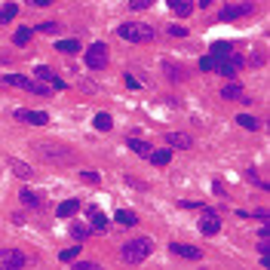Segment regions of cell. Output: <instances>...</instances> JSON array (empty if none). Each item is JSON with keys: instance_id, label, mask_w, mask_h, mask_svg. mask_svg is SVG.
<instances>
[{"instance_id": "cell-26", "label": "cell", "mask_w": 270, "mask_h": 270, "mask_svg": "<svg viewBox=\"0 0 270 270\" xmlns=\"http://www.w3.org/2000/svg\"><path fill=\"white\" fill-rule=\"evenodd\" d=\"M34 80H52V71L46 65H37L34 68Z\"/></svg>"}, {"instance_id": "cell-19", "label": "cell", "mask_w": 270, "mask_h": 270, "mask_svg": "<svg viewBox=\"0 0 270 270\" xmlns=\"http://www.w3.org/2000/svg\"><path fill=\"white\" fill-rule=\"evenodd\" d=\"M169 157H172L169 150H150V157H147V160H150L153 166H166V163H169Z\"/></svg>"}, {"instance_id": "cell-28", "label": "cell", "mask_w": 270, "mask_h": 270, "mask_svg": "<svg viewBox=\"0 0 270 270\" xmlns=\"http://www.w3.org/2000/svg\"><path fill=\"white\" fill-rule=\"evenodd\" d=\"M71 234H74V240H86V237H89V230H86L83 224H74V227H71Z\"/></svg>"}, {"instance_id": "cell-11", "label": "cell", "mask_w": 270, "mask_h": 270, "mask_svg": "<svg viewBox=\"0 0 270 270\" xmlns=\"http://www.w3.org/2000/svg\"><path fill=\"white\" fill-rule=\"evenodd\" d=\"M0 80H4V83H10V86H19V89H28V86H31V80H28V77H19V74H4Z\"/></svg>"}, {"instance_id": "cell-17", "label": "cell", "mask_w": 270, "mask_h": 270, "mask_svg": "<svg viewBox=\"0 0 270 270\" xmlns=\"http://www.w3.org/2000/svg\"><path fill=\"white\" fill-rule=\"evenodd\" d=\"M95 129H98V132H111V129H114L111 114H95Z\"/></svg>"}, {"instance_id": "cell-23", "label": "cell", "mask_w": 270, "mask_h": 270, "mask_svg": "<svg viewBox=\"0 0 270 270\" xmlns=\"http://www.w3.org/2000/svg\"><path fill=\"white\" fill-rule=\"evenodd\" d=\"M218 65H221L218 56H203V59H200V68H203V71H218Z\"/></svg>"}, {"instance_id": "cell-36", "label": "cell", "mask_w": 270, "mask_h": 270, "mask_svg": "<svg viewBox=\"0 0 270 270\" xmlns=\"http://www.w3.org/2000/svg\"><path fill=\"white\" fill-rule=\"evenodd\" d=\"M28 4H31V7H49L52 0H28Z\"/></svg>"}, {"instance_id": "cell-6", "label": "cell", "mask_w": 270, "mask_h": 270, "mask_svg": "<svg viewBox=\"0 0 270 270\" xmlns=\"http://www.w3.org/2000/svg\"><path fill=\"white\" fill-rule=\"evenodd\" d=\"M16 120H28L31 126H46L49 114H43V111H25V107H19V111H16Z\"/></svg>"}, {"instance_id": "cell-38", "label": "cell", "mask_w": 270, "mask_h": 270, "mask_svg": "<svg viewBox=\"0 0 270 270\" xmlns=\"http://www.w3.org/2000/svg\"><path fill=\"white\" fill-rule=\"evenodd\" d=\"M209 4H212V0H200V7H203V10H206V7H209Z\"/></svg>"}, {"instance_id": "cell-10", "label": "cell", "mask_w": 270, "mask_h": 270, "mask_svg": "<svg viewBox=\"0 0 270 270\" xmlns=\"http://www.w3.org/2000/svg\"><path fill=\"white\" fill-rule=\"evenodd\" d=\"M246 13H252V4H240V7H227V10H221V19L227 22V19H240V16H246Z\"/></svg>"}, {"instance_id": "cell-20", "label": "cell", "mask_w": 270, "mask_h": 270, "mask_svg": "<svg viewBox=\"0 0 270 270\" xmlns=\"http://www.w3.org/2000/svg\"><path fill=\"white\" fill-rule=\"evenodd\" d=\"M237 123H240L243 129H249V132H255V129H261V123H258L255 117H249V114H240V117H237Z\"/></svg>"}, {"instance_id": "cell-18", "label": "cell", "mask_w": 270, "mask_h": 270, "mask_svg": "<svg viewBox=\"0 0 270 270\" xmlns=\"http://www.w3.org/2000/svg\"><path fill=\"white\" fill-rule=\"evenodd\" d=\"M129 147L138 153V157H150V144H147V141H141V138H129Z\"/></svg>"}, {"instance_id": "cell-2", "label": "cell", "mask_w": 270, "mask_h": 270, "mask_svg": "<svg viewBox=\"0 0 270 270\" xmlns=\"http://www.w3.org/2000/svg\"><path fill=\"white\" fill-rule=\"evenodd\" d=\"M117 34L123 37V40H132V43H147V40H153V28H150V25H141V22L120 25Z\"/></svg>"}, {"instance_id": "cell-30", "label": "cell", "mask_w": 270, "mask_h": 270, "mask_svg": "<svg viewBox=\"0 0 270 270\" xmlns=\"http://www.w3.org/2000/svg\"><path fill=\"white\" fill-rule=\"evenodd\" d=\"M172 10L181 13V16H187V13H190V4H184V0H172Z\"/></svg>"}, {"instance_id": "cell-39", "label": "cell", "mask_w": 270, "mask_h": 270, "mask_svg": "<svg viewBox=\"0 0 270 270\" xmlns=\"http://www.w3.org/2000/svg\"><path fill=\"white\" fill-rule=\"evenodd\" d=\"M169 4H172V0H169Z\"/></svg>"}, {"instance_id": "cell-13", "label": "cell", "mask_w": 270, "mask_h": 270, "mask_svg": "<svg viewBox=\"0 0 270 270\" xmlns=\"http://www.w3.org/2000/svg\"><path fill=\"white\" fill-rule=\"evenodd\" d=\"M114 221L117 224H123V227H132L138 218H135V212H129V209H117V215H114Z\"/></svg>"}, {"instance_id": "cell-35", "label": "cell", "mask_w": 270, "mask_h": 270, "mask_svg": "<svg viewBox=\"0 0 270 270\" xmlns=\"http://www.w3.org/2000/svg\"><path fill=\"white\" fill-rule=\"evenodd\" d=\"M77 270H95V264L92 261H80V264H77Z\"/></svg>"}, {"instance_id": "cell-9", "label": "cell", "mask_w": 270, "mask_h": 270, "mask_svg": "<svg viewBox=\"0 0 270 270\" xmlns=\"http://www.w3.org/2000/svg\"><path fill=\"white\" fill-rule=\"evenodd\" d=\"M166 141H169L172 147H181V150H184V147H190V144H194V138H190L187 132H169V135H166Z\"/></svg>"}, {"instance_id": "cell-16", "label": "cell", "mask_w": 270, "mask_h": 270, "mask_svg": "<svg viewBox=\"0 0 270 270\" xmlns=\"http://www.w3.org/2000/svg\"><path fill=\"white\" fill-rule=\"evenodd\" d=\"M86 212H89V218H92V224H95L98 230H101V227H107V218H104V212H101L98 206H89Z\"/></svg>"}, {"instance_id": "cell-1", "label": "cell", "mask_w": 270, "mask_h": 270, "mask_svg": "<svg viewBox=\"0 0 270 270\" xmlns=\"http://www.w3.org/2000/svg\"><path fill=\"white\" fill-rule=\"evenodd\" d=\"M150 249H153V243H150L147 237H141V240H129V243H123V261H129V264H141V261L150 255Z\"/></svg>"}, {"instance_id": "cell-24", "label": "cell", "mask_w": 270, "mask_h": 270, "mask_svg": "<svg viewBox=\"0 0 270 270\" xmlns=\"http://www.w3.org/2000/svg\"><path fill=\"white\" fill-rule=\"evenodd\" d=\"M16 16H19V7L16 4H7L4 10H0V22H13Z\"/></svg>"}, {"instance_id": "cell-33", "label": "cell", "mask_w": 270, "mask_h": 270, "mask_svg": "<svg viewBox=\"0 0 270 270\" xmlns=\"http://www.w3.org/2000/svg\"><path fill=\"white\" fill-rule=\"evenodd\" d=\"M246 178H249V181H255V184H261V187H267V181H264L261 175H255V169H249V172H246Z\"/></svg>"}, {"instance_id": "cell-3", "label": "cell", "mask_w": 270, "mask_h": 270, "mask_svg": "<svg viewBox=\"0 0 270 270\" xmlns=\"http://www.w3.org/2000/svg\"><path fill=\"white\" fill-rule=\"evenodd\" d=\"M86 65H89L92 71H101V68L107 65V46H104V43H92V46L86 49Z\"/></svg>"}, {"instance_id": "cell-31", "label": "cell", "mask_w": 270, "mask_h": 270, "mask_svg": "<svg viewBox=\"0 0 270 270\" xmlns=\"http://www.w3.org/2000/svg\"><path fill=\"white\" fill-rule=\"evenodd\" d=\"M153 0H129V10H147Z\"/></svg>"}, {"instance_id": "cell-27", "label": "cell", "mask_w": 270, "mask_h": 270, "mask_svg": "<svg viewBox=\"0 0 270 270\" xmlns=\"http://www.w3.org/2000/svg\"><path fill=\"white\" fill-rule=\"evenodd\" d=\"M28 40H31V28H19V31H16V43L25 46Z\"/></svg>"}, {"instance_id": "cell-22", "label": "cell", "mask_w": 270, "mask_h": 270, "mask_svg": "<svg viewBox=\"0 0 270 270\" xmlns=\"http://www.w3.org/2000/svg\"><path fill=\"white\" fill-rule=\"evenodd\" d=\"M40 153H43V157H49V160H56V157H68V150H56L52 144H40Z\"/></svg>"}, {"instance_id": "cell-7", "label": "cell", "mask_w": 270, "mask_h": 270, "mask_svg": "<svg viewBox=\"0 0 270 270\" xmlns=\"http://www.w3.org/2000/svg\"><path fill=\"white\" fill-rule=\"evenodd\" d=\"M218 230H221V221H218V215H215V212H206V215L200 218V234H203V237H215Z\"/></svg>"}, {"instance_id": "cell-8", "label": "cell", "mask_w": 270, "mask_h": 270, "mask_svg": "<svg viewBox=\"0 0 270 270\" xmlns=\"http://www.w3.org/2000/svg\"><path fill=\"white\" fill-rule=\"evenodd\" d=\"M7 166H10V172H16L19 178H31V175H34V169H31L25 160H19V157H10V160H7Z\"/></svg>"}, {"instance_id": "cell-21", "label": "cell", "mask_w": 270, "mask_h": 270, "mask_svg": "<svg viewBox=\"0 0 270 270\" xmlns=\"http://www.w3.org/2000/svg\"><path fill=\"white\" fill-rule=\"evenodd\" d=\"M230 52H234V46H230V43H224V40L212 43V56H218V59H227Z\"/></svg>"}, {"instance_id": "cell-14", "label": "cell", "mask_w": 270, "mask_h": 270, "mask_svg": "<svg viewBox=\"0 0 270 270\" xmlns=\"http://www.w3.org/2000/svg\"><path fill=\"white\" fill-rule=\"evenodd\" d=\"M221 95L230 98V101H243V86H240V83H230V86L221 89Z\"/></svg>"}, {"instance_id": "cell-37", "label": "cell", "mask_w": 270, "mask_h": 270, "mask_svg": "<svg viewBox=\"0 0 270 270\" xmlns=\"http://www.w3.org/2000/svg\"><path fill=\"white\" fill-rule=\"evenodd\" d=\"M126 86H129V89H138V80H135V77H132V74L126 77Z\"/></svg>"}, {"instance_id": "cell-12", "label": "cell", "mask_w": 270, "mask_h": 270, "mask_svg": "<svg viewBox=\"0 0 270 270\" xmlns=\"http://www.w3.org/2000/svg\"><path fill=\"white\" fill-rule=\"evenodd\" d=\"M77 209H80L77 200H65V203H59V218H71V215H77Z\"/></svg>"}, {"instance_id": "cell-25", "label": "cell", "mask_w": 270, "mask_h": 270, "mask_svg": "<svg viewBox=\"0 0 270 270\" xmlns=\"http://www.w3.org/2000/svg\"><path fill=\"white\" fill-rule=\"evenodd\" d=\"M56 49H59V52H68V56H74L80 46H77V40H59V43H56Z\"/></svg>"}, {"instance_id": "cell-5", "label": "cell", "mask_w": 270, "mask_h": 270, "mask_svg": "<svg viewBox=\"0 0 270 270\" xmlns=\"http://www.w3.org/2000/svg\"><path fill=\"white\" fill-rule=\"evenodd\" d=\"M169 252H172L175 258H187V261H200V258H203V249L187 246V243H172V246H169Z\"/></svg>"}, {"instance_id": "cell-29", "label": "cell", "mask_w": 270, "mask_h": 270, "mask_svg": "<svg viewBox=\"0 0 270 270\" xmlns=\"http://www.w3.org/2000/svg\"><path fill=\"white\" fill-rule=\"evenodd\" d=\"M77 255H80V246H71V249H65V252H62L59 258H62V261H74Z\"/></svg>"}, {"instance_id": "cell-15", "label": "cell", "mask_w": 270, "mask_h": 270, "mask_svg": "<svg viewBox=\"0 0 270 270\" xmlns=\"http://www.w3.org/2000/svg\"><path fill=\"white\" fill-rule=\"evenodd\" d=\"M19 197H22L25 206H40V203H43V194H37V190H22Z\"/></svg>"}, {"instance_id": "cell-34", "label": "cell", "mask_w": 270, "mask_h": 270, "mask_svg": "<svg viewBox=\"0 0 270 270\" xmlns=\"http://www.w3.org/2000/svg\"><path fill=\"white\" fill-rule=\"evenodd\" d=\"M169 34H172V37H187V28H178V25H172V28H169Z\"/></svg>"}, {"instance_id": "cell-32", "label": "cell", "mask_w": 270, "mask_h": 270, "mask_svg": "<svg viewBox=\"0 0 270 270\" xmlns=\"http://www.w3.org/2000/svg\"><path fill=\"white\" fill-rule=\"evenodd\" d=\"M59 28H62L59 22H43V25H40V31H46V34H56Z\"/></svg>"}, {"instance_id": "cell-4", "label": "cell", "mask_w": 270, "mask_h": 270, "mask_svg": "<svg viewBox=\"0 0 270 270\" xmlns=\"http://www.w3.org/2000/svg\"><path fill=\"white\" fill-rule=\"evenodd\" d=\"M16 267H25V255L19 249H4L0 252V270H16Z\"/></svg>"}]
</instances>
